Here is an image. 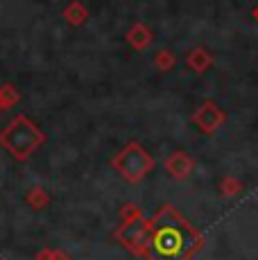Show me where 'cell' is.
I'll list each match as a JSON object with an SVG mask.
<instances>
[{"label": "cell", "mask_w": 258, "mask_h": 260, "mask_svg": "<svg viewBox=\"0 0 258 260\" xmlns=\"http://www.w3.org/2000/svg\"><path fill=\"white\" fill-rule=\"evenodd\" d=\"M150 260H190L204 244L200 231L168 204L150 217Z\"/></svg>", "instance_id": "cell-1"}, {"label": "cell", "mask_w": 258, "mask_h": 260, "mask_svg": "<svg viewBox=\"0 0 258 260\" xmlns=\"http://www.w3.org/2000/svg\"><path fill=\"white\" fill-rule=\"evenodd\" d=\"M43 143H46V134L27 116H16L0 132V145L16 161H27Z\"/></svg>", "instance_id": "cell-2"}, {"label": "cell", "mask_w": 258, "mask_h": 260, "mask_svg": "<svg viewBox=\"0 0 258 260\" xmlns=\"http://www.w3.org/2000/svg\"><path fill=\"white\" fill-rule=\"evenodd\" d=\"M118 240L136 256L150 253V240H152V226L150 219L143 217V213L134 206L122 208V224L118 229Z\"/></svg>", "instance_id": "cell-3"}, {"label": "cell", "mask_w": 258, "mask_h": 260, "mask_svg": "<svg viewBox=\"0 0 258 260\" xmlns=\"http://www.w3.org/2000/svg\"><path fill=\"white\" fill-rule=\"evenodd\" d=\"M113 168H116V172L122 174V179H127L129 183H138L154 168V161H152V156L145 152V147H141V143H129L113 156Z\"/></svg>", "instance_id": "cell-4"}, {"label": "cell", "mask_w": 258, "mask_h": 260, "mask_svg": "<svg viewBox=\"0 0 258 260\" xmlns=\"http://www.w3.org/2000/svg\"><path fill=\"white\" fill-rule=\"evenodd\" d=\"M224 120H227L224 111H222V109L217 107L215 102H211V100H208V102H204L195 113H192V122H195L204 134L217 132V129L224 124Z\"/></svg>", "instance_id": "cell-5"}, {"label": "cell", "mask_w": 258, "mask_h": 260, "mask_svg": "<svg viewBox=\"0 0 258 260\" xmlns=\"http://www.w3.org/2000/svg\"><path fill=\"white\" fill-rule=\"evenodd\" d=\"M192 168H195V161H192L186 152H175L166 161V170L177 179H186L188 174L192 172Z\"/></svg>", "instance_id": "cell-6"}, {"label": "cell", "mask_w": 258, "mask_h": 260, "mask_svg": "<svg viewBox=\"0 0 258 260\" xmlns=\"http://www.w3.org/2000/svg\"><path fill=\"white\" fill-rule=\"evenodd\" d=\"M152 32H150V27H147L145 23H134L132 27H129V32H127V43L132 46L134 50H145V48H150L152 46Z\"/></svg>", "instance_id": "cell-7"}, {"label": "cell", "mask_w": 258, "mask_h": 260, "mask_svg": "<svg viewBox=\"0 0 258 260\" xmlns=\"http://www.w3.org/2000/svg\"><path fill=\"white\" fill-rule=\"evenodd\" d=\"M63 21L68 25H73V27H79V25H84L88 21V9L79 0H73V3H68L63 7Z\"/></svg>", "instance_id": "cell-8"}, {"label": "cell", "mask_w": 258, "mask_h": 260, "mask_svg": "<svg viewBox=\"0 0 258 260\" xmlns=\"http://www.w3.org/2000/svg\"><path fill=\"white\" fill-rule=\"evenodd\" d=\"M188 68L190 71H195V73H206L208 68L213 66V57L206 52L204 48H195V50H190V54H188Z\"/></svg>", "instance_id": "cell-9"}, {"label": "cell", "mask_w": 258, "mask_h": 260, "mask_svg": "<svg viewBox=\"0 0 258 260\" xmlns=\"http://www.w3.org/2000/svg\"><path fill=\"white\" fill-rule=\"evenodd\" d=\"M18 100H21V95H18L16 86H12V84H3V86H0V113L7 111V109H12L14 104H18Z\"/></svg>", "instance_id": "cell-10"}, {"label": "cell", "mask_w": 258, "mask_h": 260, "mask_svg": "<svg viewBox=\"0 0 258 260\" xmlns=\"http://www.w3.org/2000/svg\"><path fill=\"white\" fill-rule=\"evenodd\" d=\"M175 63H177V57L170 52V50H158V52L154 54V66L161 73L172 71V68H175Z\"/></svg>", "instance_id": "cell-11"}, {"label": "cell", "mask_w": 258, "mask_h": 260, "mask_svg": "<svg viewBox=\"0 0 258 260\" xmlns=\"http://www.w3.org/2000/svg\"><path fill=\"white\" fill-rule=\"evenodd\" d=\"M27 204L32 208H46L50 204V197H48V192L43 188H32L27 192Z\"/></svg>", "instance_id": "cell-12"}, {"label": "cell", "mask_w": 258, "mask_h": 260, "mask_svg": "<svg viewBox=\"0 0 258 260\" xmlns=\"http://www.w3.org/2000/svg\"><path fill=\"white\" fill-rule=\"evenodd\" d=\"M37 260H71V256H66L61 249H54V251H48V249H43V251L37 256Z\"/></svg>", "instance_id": "cell-13"}, {"label": "cell", "mask_w": 258, "mask_h": 260, "mask_svg": "<svg viewBox=\"0 0 258 260\" xmlns=\"http://www.w3.org/2000/svg\"><path fill=\"white\" fill-rule=\"evenodd\" d=\"M236 190H240V183L236 181V179H224V183H222V192H227V194H233Z\"/></svg>", "instance_id": "cell-14"}, {"label": "cell", "mask_w": 258, "mask_h": 260, "mask_svg": "<svg viewBox=\"0 0 258 260\" xmlns=\"http://www.w3.org/2000/svg\"><path fill=\"white\" fill-rule=\"evenodd\" d=\"M251 16H254V18H256V23H258V5H256L254 9H251Z\"/></svg>", "instance_id": "cell-15"}]
</instances>
